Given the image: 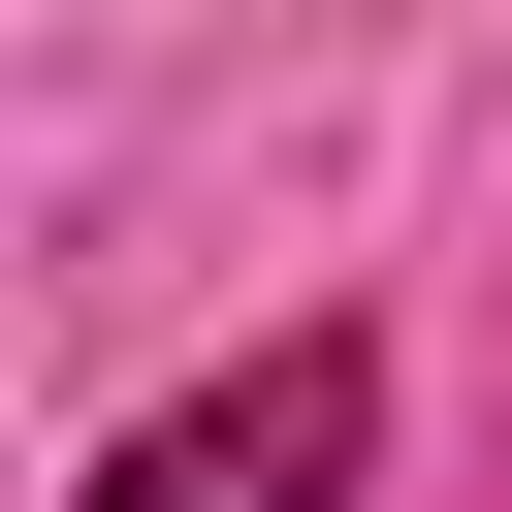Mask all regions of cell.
<instances>
[{
    "label": "cell",
    "instance_id": "6da1fadb",
    "mask_svg": "<svg viewBox=\"0 0 512 512\" xmlns=\"http://www.w3.org/2000/svg\"><path fill=\"white\" fill-rule=\"evenodd\" d=\"M352 448H384V352H352V320H288L256 384L128 416V448H96V512H352Z\"/></svg>",
    "mask_w": 512,
    "mask_h": 512
}]
</instances>
